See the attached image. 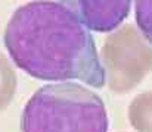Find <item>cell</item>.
I'll return each instance as SVG.
<instances>
[{"instance_id": "1", "label": "cell", "mask_w": 152, "mask_h": 132, "mask_svg": "<svg viewBox=\"0 0 152 132\" xmlns=\"http://www.w3.org/2000/svg\"><path fill=\"white\" fill-rule=\"evenodd\" d=\"M13 63L37 79H78L105 85V72L93 37L61 3L34 0L18 7L3 35Z\"/></svg>"}, {"instance_id": "2", "label": "cell", "mask_w": 152, "mask_h": 132, "mask_svg": "<svg viewBox=\"0 0 152 132\" xmlns=\"http://www.w3.org/2000/svg\"><path fill=\"white\" fill-rule=\"evenodd\" d=\"M22 132H108L102 98L77 82L49 84L27 101Z\"/></svg>"}, {"instance_id": "3", "label": "cell", "mask_w": 152, "mask_h": 132, "mask_svg": "<svg viewBox=\"0 0 152 132\" xmlns=\"http://www.w3.org/2000/svg\"><path fill=\"white\" fill-rule=\"evenodd\" d=\"M102 68L111 91L127 92L152 71V47L132 25L123 27L103 44Z\"/></svg>"}, {"instance_id": "4", "label": "cell", "mask_w": 152, "mask_h": 132, "mask_svg": "<svg viewBox=\"0 0 152 132\" xmlns=\"http://www.w3.org/2000/svg\"><path fill=\"white\" fill-rule=\"evenodd\" d=\"M86 28L111 32L129 16L133 0H59Z\"/></svg>"}, {"instance_id": "5", "label": "cell", "mask_w": 152, "mask_h": 132, "mask_svg": "<svg viewBox=\"0 0 152 132\" xmlns=\"http://www.w3.org/2000/svg\"><path fill=\"white\" fill-rule=\"evenodd\" d=\"M129 119L137 132H152V91L133 98L129 107Z\"/></svg>"}, {"instance_id": "6", "label": "cell", "mask_w": 152, "mask_h": 132, "mask_svg": "<svg viewBox=\"0 0 152 132\" xmlns=\"http://www.w3.org/2000/svg\"><path fill=\"white\" fill-rule=\"evenodd\" d=\"M16 87V74L9 60L0 53V110H4L10 104Z\"/></svg>"}, {"instance_id": "7", "label": "cell", "mask_w": 152, "mask_h": 132, "mask_svg": "<svg viewBox=\"0 0 152 132\" xmlns=\"http://www.w3.org/2000/svg\"><path fill=\"white\" fill-rule=\"evenodd\" d=\"M136 22L143 38L152 44V0H136Z\"/></svg>"}]
</instances>
